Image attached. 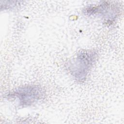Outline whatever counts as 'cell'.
Returning a JSON list of instances; mask_svg holds the SVG:
<instances>
[{
    "label": "cell",
    "instance_id": "cell-1",
    "mask_svg": "<svg viewBox=\"0 0 124 124\" xmlns=\"http://www.w3.org/2000/svg\"><path fill=\"white\" fill-rule=\"evenodd\" d=\"M15 94L19 98L23 105L31 104L41 97V92L39 88L35 87H27L18 89Z\"/></svg>",
    "mask_w": 124,
    "mask_h": 124
}]
</instances>
